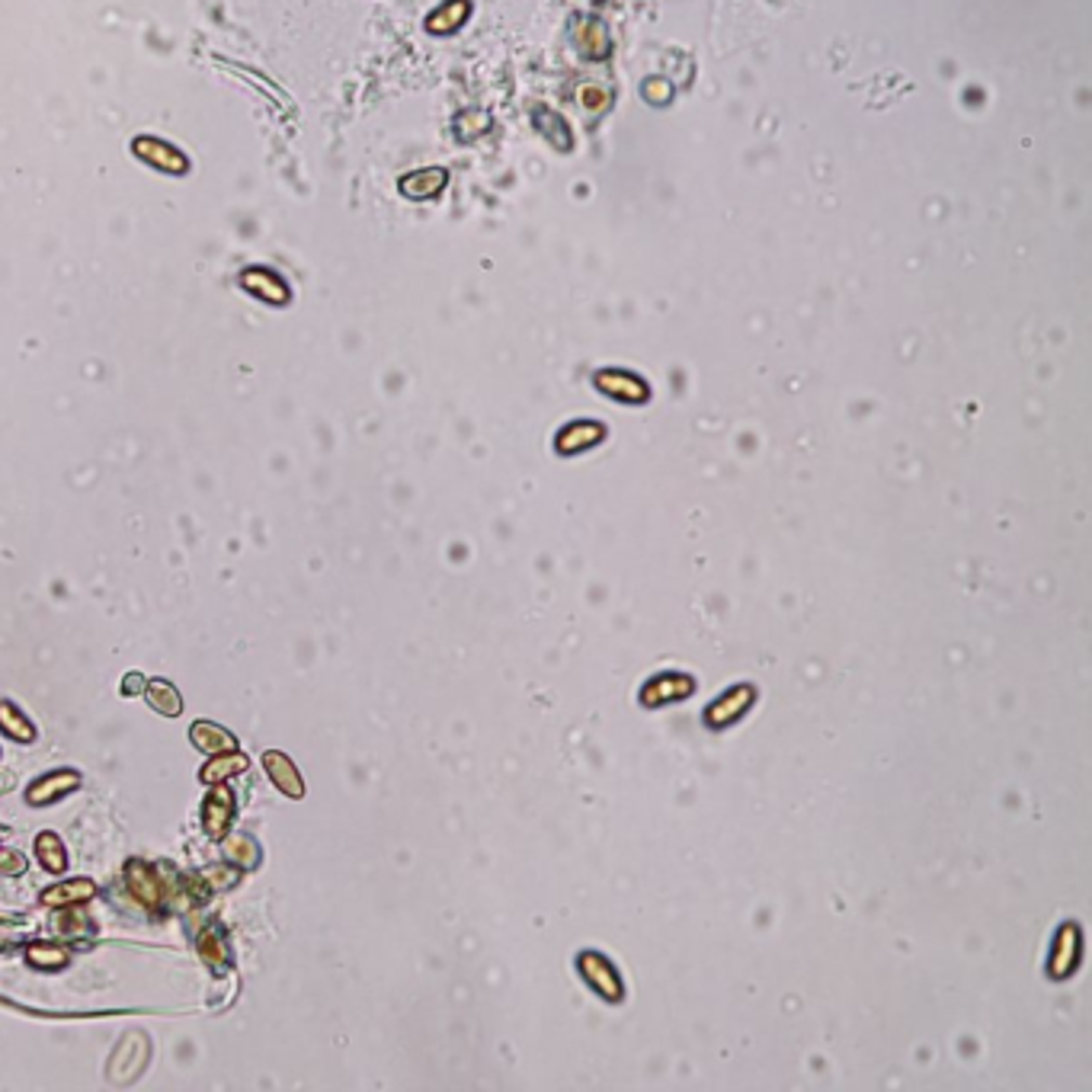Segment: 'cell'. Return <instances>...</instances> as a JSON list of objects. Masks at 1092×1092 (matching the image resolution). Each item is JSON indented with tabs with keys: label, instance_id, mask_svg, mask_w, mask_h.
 <instances>
[{
	"label": "cell",
	"instance_id": "obj_1",
	"mask_svg": "<svg viewBox=\"0 0 1092 1092\" xmlns=\"http://www.w3.org/2000/svg\"><path fill=\"white\" fill-rule=\"evenodd\" d=\"M263 769H266V776L273 778V785L283 791L286 798H292V801L305 798V781H302V776H298L295 763L286 753H279V750H269V753H263Z\"/></svg>",
	"mask_w": 1092,
	"mask_h": 1092
},
{
	"label": "cell",
	"instance_id": "obj_2",
	"mask_svg": "<svg viewBox=\"0 0 1092 1092\" xmlns=\"http://www.w3.org/2000/svg\"><path fill=\"white\" fill-rule=\"evenodd\" d=\"M234 820V795L228 788H215L203 805V827L212 839H222Z\"/></svg>",
	"mask_w": 1092,
	"mask_h": 1092
},
{
	"label": "cell",
	"instance_id": "obj_3",
	"mask_svg": "<svg viewBox=\"0 0 1092 1092\" xmlns=\"http://www.w3.org/2000/svg\"><path fill=\"white\" fill-rule=\"evenodd\" d=\"M77 785H80V776L74 773V769H55V773L42 776V778L33 781V785L26 788V801H29V805H36V807H42V805H48V801H55V798L68 795V791H74Z\"/></svg>",
	"mask_w": 1092,
	"mask_h": 1092
},
{
	"label": "cell",
	"instance_id": "obj_4",
	"mask_svg": "<svg viewBox=\"0 0 1092 1092\" xmlns=\"http://www.w3.org/2000/svg\"><path fill=\"white\" fill-rule=\"evenodd\" d=\"M189 740H193V744L208 756L237 750V737L232 734V730H225L222 724H215V721H196L193 730H189Z\"/></svg>",
	"mask_w": 1092,
	"mask_h": 1092
},
{
	"label": "cell",
	"instance_id": "obj_5",
	"mask_svg": "<svg viewBox=\"0 0 1092 1092\" xmlns=\"http://www.w3.org/2000/svg\"><path fill=\"white\" fill-rule=\"evenodd\" d=\"M125 881L142 904L157 907L160 900H164V887H160V881H157V871L148 868L145 861H132V865L125 868Z\"/></svg>",
	"mask_w": 1092,
	"mask_h": 1092
},
{
	"label": "cell",
	"instance_id": "obj_6",
	"mask_svg": "<svg viewBox=\"0 0 1092 1092\" xmlns=\"http://www.w3.org/2000/svg\"><path fill=\"white\" fill-rule=\"evenodd\" d=\"M574 39L580 55L593 58V62L609 55V33L599 19H580V23H574Z\"/></svg>",
	"mask_w": 1092,
	"mask_h": 1092
},
{
	"label": "cell",
	"instance_id": "obj_7",
	"mask_svg": "<svg viewBox=\"0 0 1092 1092\" xmlns=\"http://www.w3.org/2000/svg\"><path fill=\"white\" fill-rule=\"evenodd\" d=\"M247 766H250V759L244 753H237V750H228V753H215L212 759H208L205 769L199 773V778H203L205 785H222V781H228L232 776L244 773Z\"/></svg>",
	"mask_w": 1092,
	"mask_h": 1092
},
{
	"label": "cell",
	"instance_id": "obj_8",
	"mask_svg": "<svg viewBox=\"0 0 1092 1092\" xmlns=\"http://www.w3.org/2000/svg\"><path fill=\"white\" fill-rule=\"evenodd\" d=\"M94 894H96V885L90 878H71L65 881V885L48 887L42 900L48 907H74V904H84V900H90Z\"/></svg>",
	"mask_w": 1092,
	"mask_h": 1092
},
{
	"label": "cell",
	"instance_id": "obj_9",
	"mask_svg": "<svg viewBox=\"0 0 1092 1092\" xmlns=\"http://www.w3.org/2000/svg\"><path fill=\"white\" fill-rule=\"evenodd\" d=\"M135 154L145 157L148 164L170 170V174H179V170H186V157L177 154L174 148H167L164 142H154V138H142V142H135Z\"/></svg>",
	"mask_w": 1092,
	"mask_h": 1092
},
{
	"label": "cell",
	"instance_id": "obj_10",
	"mask_svg": "<svg viewBox=\"0 0 1092 1092\" xmlns=\"http://www.w3.org/2000/svg\"><path fill=\"white\" fill-rule=\"evenodd\" d=\"M142 696L148 698V705H151L154 711H160V715H167V718H177L179 711H183V698H179V693L167 683V679H154V683H148Z\"/></svg>",
	"mask_w": 1092,
	"mask_h": 1092
},
{
	"label": "cell",
	"instance_id": "obj_11",
	"mask_svg": "<svg viewBox=\"0 0 1092 1092\" xmlns=\"http://www.w3.org/2000/svg\"><path fill=\"white\" fill-rule=\"evenodd\" d=\"M468 14H471L468 0H449V4H443L433 16L426 19V29H429V33L446 36V33H452V29L462 26L465 19H468Z\"/></svg>",
	"mask_w": 1092,
	"mask_h": 1092
},
{
	"label": "cell",
	"instance_id": "obj_12",
	"mask_svg": "<svg viewBox=\"0 0 1092 1092\" xmlns=\"http://www.w3.org/2000/svg\"><path fill=\"white\" fill-rule=\"evenodd\" d=\"M0 730H4V737H10L14 744H33L36 740V730L29 724V718L10 702H0Z\"/></svg>",
	"mask_w": 1092,
	"mask_h": 1092
},
{
	"label": "cell",
	"instance_id": "obj_13",
	"mask_svg": "<svg viewBox=\"0 0 1092 1092\" xmlns=\"http://www.w3.org/2000/svg\"><path fill=\"white\" fill-rule=\"evenodd\" d=\"M443 186H446V170H420V174H410L400 179V189H404V196L410 199L436 196Z\"/></svg>",
	"mask_w": 1092,
	"mask_h": 1092
},
{
	"label": "cell",
	"instance_id": "obj_14",
	"mask_svg": "<svg viewBox=\"0 0 1092 1092\" xmlns=\"http://www.w3.org/2000/svg\"><path fill=\"white\" fill-rule=\"evenodd\" d=\"M36 859L42 861V868L52 871V875L68 868V853H65L62 839H58L55 833H39L36 836Z\"/></svg>",
	"mask_w": 1092,
	"mask_h": 1092
},
{
	"label": "cell",
	"instance_id": "obj_15",
	"mask_svg": "<svg viewBox=\"0 0 1092 1092\" xmlns=\"http://www.w3.org/2000/svg\"><path fill=\"white\" fill-rule=\"evenodd\" d=\"M225 856L234 861V868H244V871L259 865V846L250 836H244V833L225 839Z\"/></svg>",
	"mask_w": 1092,
	"mask_h": 1092
},
{
	"label": "cell",
	"instance_id": "obj_16",
	"mask_svg": "<svg viewBox=\"0 0 1092 1092\" xmlns=\"http://www.w3.org/2000/svg\"><path fill=\"white\" fill-rule=\"evenodd\" d=\"M535 125H538V132H542L551 145L560 148V151H567V148H570V132H567V125H564V119H560V116L548 113V109H535Z\"/></svg>",
	"mask_w": 1092,
	"mask_h": 1092
},
{
	"label": "cell",
	"instance_id": "obj_17",
	"mask_svg": "<svg viewBox=\"0 0 1092 1092\" xmlns=\"http://www.w3.org/2000/svg\"><path fill=\"white\" fill-rule=\"evenodd\" d=\"M199 951H203V958L208 965H228L232 961V951H228V942H225V933L222 929H208L199 939Z\"/></svg>",
	"mask_w": 1092,
	"mask_h": 1092
},
{
	"label": "cell",
	"instance_id": "obj_18",
	"mask_svg": "<svg viewBox=\"0 0 1092 1092\" xmlns=\"http://www.w3.org/2000/svg\"><path fill=\"white\" fill-rule=\"evenodd\" d=\"M29 965L39 968V970L65 968L68 965V951L65 948H55V945H33V948H29Z\"/></svg>",
	"mask_w": 1092,
	"mask_h": 1092
},
{
	"label": "cell",
	"instance_id": "obj_19",
	"mask_svg": "<svg viewBox=\"0 0 1092 1092\" xmlns=\"http://www.w3.org/2000/svg\"><path fill=\"white\" fill-rule=\"evenodd\" d=\"M0 871H7V875L26 871V856L16 853V849H0Z\"/></svg>",
	"mask_w": 1092,
	"mask_h": 1092
},
{
	"label": "cell",
	"instance_id": "obj_20",
	"mask_svg": "<svg viewBox=\"0 0 1092 1092\" xmlns=\"http://www.w3.org/2000/svg\"><path fill=\"white\" fill-rule=\"evenodd\" d=\"M644 96L650 99V103H669L673 90H669L667 80H654V77H650L647 84H644Z\"/></svg>",
	"mask_w": 1092,
	"mask_h": 1092
},
{
	"label": "cell",
	"instance_id": "obj_21",
	"mask_svg": "<svg viewBox=\"0 0 1092 1092\" xmlns=\"http://www.w3.org/2000/svg\"><path fill=\"white\" fill-rule=\"evenodd\" d=\"M580 99H584V103L593 109V113H599V109H606L609 106V94L606 90H599V87H587V90H580Z\"/></svg>",
	"mask_w": 1092,
	"mask_h": 1092
},
{
	"label": "cell",
	"instance_id": "obj_22",
	"mask_svg": "<svg viewBox=\"0 0 1092 1092\" xmlns=\"http://www.w3.org/2000/svg\"><path fill=\"white\" fill-rule=\"evenodd\" d=\"M609 378H613V382H618V388H628V375L609 372ZM631 388H635V391H618V395H622V397H635V400L647 397V391H644V385H641V382H631Z\"/></svg>",
	"mask_w": 1092,
	"mask_h": 1092
},
{
	"label": "cell",
	"instance_id": "obj_23",
	"mask_svg": "<svg viewBox=\"0 0 1092 1092\" xmlns=\"http://www.w3.org/2000/svg\"><path fill=\"white\" fill-rule=\"evenodd\" d=\"M145 686H148V683H145V676H142V673H128V676L123 679V696H128V698H132V696H142V693H145Z\"/></svg>",
	"mask_w": 1092,
	"mask_h": 1092
},
{
	"label": "cell",
	"instance_id": "obj_24",
	"mask_svg": "<svg viewBox=\"0 0 1092 1092\" xmlns=\"http://www.w3.org/2000/svg\"><path fill=\"white\" fill-rule=\"evenodd\" d=\"M205 881H212L215 887H228V885H234V881H237V871H228V875H222V868H208Z\"/></svg>",
	"mask_w": 1092,
	"mask_h": 1092
},
{
	"label": "cell",
	"instance_id": "obj_25",
	"mask_svg": "<svg viewBox=\"0 0 1092 1092\" xmlns=\"http://www.w3.org/2000/svg\"><path fill=\"white\" fill-rule=\"evenodd\" d=\"M0 836H4V830H0Z\"/></svg>",
	"mask_w": 1092,
	"mask_h": 1092
}]
</instances>
